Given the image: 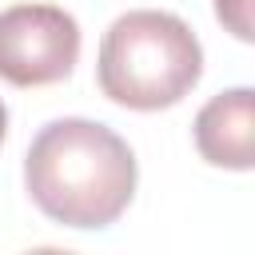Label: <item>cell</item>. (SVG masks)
<instances>
[{
  "mask_svg": "<svg viewBox=\"0 0 255 255\" xmlns=\"http://www.w3.org/2000/svg\"><path fill=\"white\" fill-rule=\"evenodd\" d=\"M4 135H8V108H4V100H0V143H4Z\"/></svg>",
  "mask_w": 255,
  "mask_h": 255,
  "instance_id": "cell-6",
  "label": "cell"
},
{
  "mask_svg": "<svg viewBox=\"0 0 255 255\" xmlns=\"http://www.w3.org/2000/svg\"><path fill=\"white\" fill-rule=\"evenodd\" d=\"M195 147L207 163L251 171L255 163V92L231 88L211 96L195 116Z\"/></svg>",
  "mask_w": 255,
  "mask_h": 255,
  "instance_id": "cell-4",
  "label": "cell"
},
{
  "mask_svg": "<svg viewBox=\"0 0 255 255\" xmlns=\"http://www.w3.org/2000/svg\"><path fill=\"white\" fill-rule=\"evenodd\" d=\"M24 183L32 203L76 231L116 223L135 195V155L108 124L52 120L24 155Z\"/></svg>",
  "mask_w": 255,
  "mask_h": 255,
  "instance_id": "cell-1",
  "label": "cell"
},
{
  "mask_svg": "<svg viewBox=\"0 0 255 255\" xmlns=\"http://www.w3.org/2000/svg\"><path fill=\"white\" fill-rule=\"evenodd\" d=\"M215 12L219 20L239 36V40H251V16H247V0H215Z\"/></svg>",
  "mask_w": 255,
  "mask_h": 255,
  "instance_id": "cell-5",
  "label": "cell"
},
{
  "mask_svg": "<svg viewBox=\"0 0 255 255\" xmlns=\"http://www.w3.org/2000/svg\"><path fill=\"white\" fill-rule=\"evenodd\" d=\"M203 76V48L195 32L159 8H135L112 20L100 40V92L131 112H159L179 104Z\"/></svg>",
  "mask_w": 255,
  "mask_h": 255,
  "instance_id": "cell-2",
  "label": "cell"
},
{
  "mask_svg": "<svg viewBox=\"0 0 255 255\" xmlns=\"http://www.w3.org/2000/svg\"><path fill=\"white\" fill-rule=\"evenodd\" d=\"M80 60V24L56 4H12L0 12V80L12 88L60 84Z\"/></svg>",
  "mask_w": 255,
  "mask_h": 255,
  "instance_id": "cell-3",
  "label": "cell"
}]
</instances>
